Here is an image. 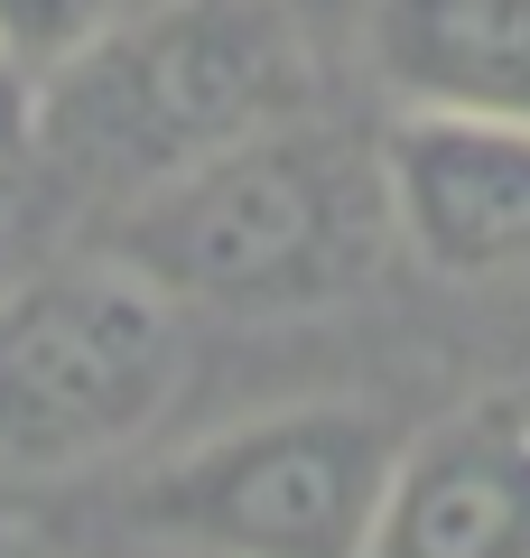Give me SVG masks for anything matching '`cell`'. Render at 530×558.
<instances>
[{
	"label": "cell",
	"instance_id": "obj_4",
	"mask_svg": "<svg viewBox=\"0 0 530 558\" xmlns=\"http://www.w3.org/2000/svg\"><path fill=\"white\" fill-rule=\"evenodd\" d=\"M400 428L363 400H289L158 457L131 531L177 558H363Z\"/></svg>",
	"mask_w": 530,
	"mask_h": 558
},
{
	"label": "cell",
	"instance_id": "obj_10",
	"mask_svg": "<svg viewBox=\"0 0 530 558\" xmlns=\"http://www.w3.org/2000/svg\"><path fill=\"white\" fill-rule=\"evenodd\" d=\"M0 558H57V549H47V539H28L20 521H0Z\"/></svg>",
	"mask_w": 530,
	"mask_h": 558
},
{
	"label": "cell",
	"instance_id": "obj_3",
	"mask_svg": "<svg viewBox=\"0 0 530 558\" xmlns=\"http://www.w3.org/2000/svg\"><path fill=\"white\" fill-rule=\"evenodd\" d=\"M186 381L177 299L112 252L10 270L0 289V475H84L140 447Z\"/></svg>",
	"mask_w": 530,
	"mask_h": 558
},
{
	"label": "cell",
	"instance_id": "obj_9",
	"mask_svg": "<svg viewBox=\"0 0 530 558\" xmlns=\"http://www.w3.org/2000/svg\"><path fill=\"white\" fill-rule=\"evenodd\" d=\"M28 140H38V84H28L20 65L0 57V168H20Z\"/></svg>",
	"mask_w": 530,
	"mask_h": 558
},
{
	"label": "cell",
	"instance_id": "obj_5",
	"mask_svg": "<svg viewBox=\"0 0 530 558\" xmlns=\"http://www.w3.org/2000/svg\"><path fill=\"white\" fill-rule=\"evenodd\" d=\"M392 242L437 279L530 270V121L400 112L382 140Z\"/></svg>",
	"mask_w": 530,
	"mask_h": 558
},
{
	"label": "cell",
	"instance_id": "obj_8",
	"mask_svg": "<svg viewBox=\"0 0 530 558\" xmlns=\"http://www.w3.org/2000/svg\"><path fill=\"white\" fill-rule=\"evenodd\" d=\"M121 10H131V0H0V57L20 65L28 84H47V75H65Z\"/></svg>",
	"mask_w": 530,
	"mask_h": 558
},
{
	"label": "cell",
	"instance_id": "obj_2",
	"mask_svg": "<svg viewBox=\"0 0 530 558\" xmlns=\"http://www.w3.org/2000/svg\"><path fill=\"white\" fill-rule=\"evenodd\" d=\"M308 102L316 57L279 0H149L38 84V140L75 178L140 196L149 178Z\"/></svg>",
	"mask_w": 530,
	"mask_h": 558
},
{
	"label": "cell",
	"instance_id": "obj_11",
	"mask_svg": "<svg viewBox=\"0 0 530 558\" xmlns=\"http://www.w3.org/2000/svg\"><path fill=\"white\" fill-rule=\"evenodd\" d=\"M10 270H20V260H10V233H0V289H10Z\"/></svg>",
	"mask_w": 530,
	"mask_h": 558
},
{
	"label": "cell",
	"instance_id": "obj_7",
	"mask_svg": "<svg viewBox=\"0 0 530 558\" xmlns=\"http://www.w3.org/2000/svg\"><path fill=\"white\" fill-rule=\"evenodd\" d=\"M363 57L400 112L530 121V0H373Z\"/></svg>",
	"mask_w": 530,
	"mask_h": 558
},
{
	"label": "cell",
	"instance_id": "obj_6",
	"mask_svg": "<svg viewBox=\"0 0 530 558\" xmlns=\"http://www.w3.org/2000/svg\"><path fill=\"white\" fill-rule=\"evenodd\" d=\"M363 558H530V400L484 391L410 428Z\"/></svg>",
	"mask_w": 530,
	"mask_h": 558
},
{
	"label": "cell",
	"instance_id": "obj_1",
	"mask_svg": "<svg viewBox=\"0 0 530 558\" xmlns=\"http://www.w3.org/2000/svg\"><path fill=\"white\" fill-rule=\"evenodd\" d=\"M103 252L131 260L158 299L205 307V317L345 307L400 252L392 196H382V140L326 121L316 102L289 121H261L121 196Z\"/></svg>",
	"mask_w": 530,
	"mask_h": 558
}]
</instances>
